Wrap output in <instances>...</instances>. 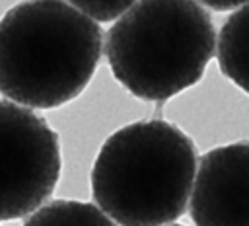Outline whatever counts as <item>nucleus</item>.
Returning <instances> with one entry per match:
<instances>
[{
	"instance_id": "nucleus-1",
	"label": "nucleus",
	"mask_w": 249,
	"mask_h": 226,
	"mask_svg": "<svg viewBox=\"0 0 249 226\" xmlns=\"http://www.w3.org/2000/svg\"><path fill=\"white\" fill-rule=\"evenodd\" d=\"M101 29L68 0H25L0 19V94L54 109L76 99L101 58Z\"/></svg>"
},
{
	"instance_id": "nucleus-2",
	"label": "nucleus",
	"mask_w": 249,
	"mask_h": 226,
	"mask_svg": "<svg viewBox=\"0 0 249 226\" xmlns=\"http://www.w3.org/2000/svg\"><path fill=\"white\" fill-rule=\"evenodd\" d=\"M198 168L195 142L163 119L115 131L91 168V197L123 226H160L189 208Z\"/></svg>"
},
{
	"instance_id": "nucleus-3",
	"label": "nucleus",
	"mask_w": 249,
	"mask_h": 226,
	"mask_svg": "<svg viewBox=\"0 0 249 226\" xmlns=\"http://www.w3.org/2000/svg\"><path fill=\"white\" fill-rule=\"evenodd\" d=\"M216 29L196 0H138L109 27L105 56L115 80L163 103L200 82L216 55Z\"/></svg>"
},
{
	"instance_id": "nucleus-4",
	"label": "nucleus",
	"mask_w": 249,
	"mask_h": 226,
	"mask_svg": "<svg viewBox=\"0 0 249 226\" xmlns=\"http://www.w3.org/2000/svg\"><path fill=\"white\" fill-rule=\"evenodd\" d=\"M62 160L58 134L33 107L0 99V222L29 216L45 205Z\"/></svg>"
},
{
	"instance_id": "nucleus-5",
	"label": "nucleus",
	"mask_w": 249,
	"mask_h": 226,
	"mask_svg": "<svg viewBox=\"0 0 249 226\" xmlns=\"http://www.w3.org/2000/svg\"><path fill=\"white\" fill-rule=\"evenodd\" d=\"M189 214L198 226H249V142L200 156Z\"/></svg>"
},
{
	"instance_id": "nucleus-6",
	"label": "nucleus",
	"mask_w": 249,
	"mask_h": 226,
	"mask_svg": "<svg viewBox=\"0 0 249 226\" xmlns=\"http://www.w3.org/2000/svg\"><path fill=\"white\" fill-rule=\"evenodd\" d=\"M216 58L220 72L249 94V2L235 8L224 21L216 43Z\"/></svg>"
},
{
	"instance_id": "nucleus-7",
	"label": "nucleus",
	"mask_w": 249,
	"mask_h": 226,
	"mask_svg": "<svg viewBox=\"0 0 249 226\" xmlns=\"http://www.w3.org/2000/svg\"><path fill=\"white\" fill-rule=\"evenodd\" d=\"M25 224H115L99 205L80 201H53L33 210Z\"/></svg>"
},
{
	"instance_id": "nucleus-8",
	"label": "nucleus",
	"mask_w": 249,
	"mask_h": 226,
	"mask_svg": "<svg viewBox=\"0 0 249 226\" xmlns=\"http://www.w3.org/2000/svg\"><path fill=\"white\" fill-rule=\"evenodd\" d=\"M68 2L86 16H89L91 19L107 23L121 18L138 0H68Z\"/></svg>"
},
{
	"instance_id": "nucleus-9",
	"label": "nucleus",
	"mask_w": 249,
	"mask_h": 226,
	"mask_svg": "<svg viewBox=\"0 0 249 226\" xmlns=\"http://www.w3.org/2000/svg\"><path fill=\"white\" fill-rule=\"evenodd\" d=\"M196 2H200L202 6L216 10V12H228V10H235L243 4H247L249 0H196Z\"/></svg>"
}]
</instances>
